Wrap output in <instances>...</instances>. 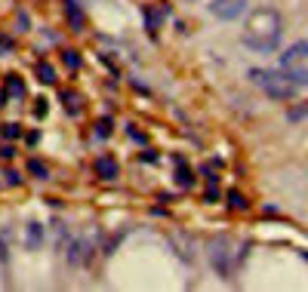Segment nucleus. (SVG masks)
Here are the masks:
<instances>
[{
	"instance_id": "nucleus-23",
	"label": "nucleus",
	"mask_w": 308,
	"mask_h": 292,
	"mask_svg": "<svg viewBox=\"0 0 308 292\" xmlns=\"http://www.w3.org/2000/svg\"><path fill=\"white\" fill-rule=\"evenodd\" d=\"M19 182H22V176H19L15 169H9V172H6V185H19Z\"/></svg>"
},
{
	"instance_id": "nucleus-9",
	"label": "nucleus",
	"mask_w": 308,
	"mask_h": 292,
	"mask_svg": "<svg viewBox=\"0 0 308 292\" xmlns=\"http://www.w3.org/2000/svg\"><path fill=\"white\" fill-rule=\"evenodd\" d=\"M142 15H145V25H148V31H151V34H157V28H160V15H167V9L154 12V6H142Z\"/></svg>"
},
{
	"instance_id": "nucleus-19",
	"label": "nucleus",
	"mask_w": 308,
	"mask_h": 292,
	"mask_svg": "<svg viewBox=\"0 0 308 292\" xmlns=\"http://www.w3.org/2000/svg\"><path fill=\"white\" fill-rule=\"evenodd\" d=\"M228 206H231V209H247V200H244V194H238V191H228Z\"/></svg>"
},
{
	"instance_id": "nucleus-7",
	"label": "nucleus",
	"mask_w": 308,
	"mask_h": 292,
	"mask_svg": "<svg viewBox=\"0 0 308 292\" xmlns=\"http://www.w3.org/2000/svg\"><path fill=\"white\" fill-rule=\"evenodd\" d=\"M65 18L71 25V31H83V25H86V15L77 6V0H65Z\"/></svg>"
},
{
	"instance_id": "nucleus-24",
	"label": "nucleus",
	"mask_w": 308,
	"mask_h": 292,
	"mask_svg": "<svg viewBox=\"0 0 308 292\" xmlns=\"http://www.w3.org/2000/svg\"><path fill=\"white\" fill-rule=\"evenodd\" d=\"M139 160H145V163H154L157 157H154V151H145V154H139Z\"/></svg>"
},
{
	"instance_id": "nucleus-11",
	"label": "nucleus",
	"mask_w": 308,
	"mask_h": 292,
	"mask_svg": "<svg viewBox=\"0 0 308 292\" xmlns=\"http://www.w3.org/2000/svg\"><path fill=\"white\" fill-rule=\"evenodd\" d=\"M40 243H43V225L31 222V225H28V237H25V246H28V249H37Z\"/></svg>"
},
{
	"instance_id": "nucleus-17",
	"label": "nucleus",
	"mask_w": 308,
	"mask_h": 292,
	"mask_svg": "<svg viewBox=\"0 0 308 292\" xmlns=\"http://www.w3.org/2000/svg\"><path fill=\"white\" fill-rule=\"evenodd\" d=\"M0 135H3L6 142L22 139V126H19V123H3V126H0Z\"/></svg>"
},
{
	"instance_id": "nucleus-20",
	"label": "nucleus",
	"mask_w": 308,
	"mask_h": 292,
	"mask_svg": "<svg viewBox=\"0 0 308 292\" xmlns=\"http://www.w3.org/2000/svg\"><path fill=\"white\" fill-rule=\"evenodd\" d=\"M15 25H19L22 31H28V28H31V15H28L25 9H19V12H15Z\"/></svg>"
},
{
	"instance_id": "nucleus-14",
	"label": "nucleus",
	"mask_w": 308,
	"mask_h": 292,
	"mask_svg": "<svg viewBox=\"0 0 308 292\" xmlns=\"http://www.w3.org/2000/svg\"><path fill=\"white\" fill-rule=\"evenodd\" d=\"M62 62H65L68 71H77V68H80V52H77V49H65V52H62Z\"/></svg>"
},
{
	"instance_id": "nucleus-22",
	"label": "nucleus",
	"mask_w": 308,
	"mask_h": 292,
	"mask_svg": "<svg viewBox=\"0 0 308 292\" xmlns=\"http://www.w3.org/2000/svg\"><path fill=\"white\" fill-rule=\"evenodd\" d=\"M0 157H3V160H12V157H15V148H12V145H3V148H0Z\"/></svg>"
},
{
	"instance_id": "nucleus-3",
	"label": "nucleus",
	"mask_w": 308,
	"mask_h": 292,
	"mask_svg": "<svg viewBox=\"0 0 308 292\" xmlns=\"http://www.w3.org/2000/svg\"><path fill=\"white\" fill-rule=\"evenodd\" d=\"M247 9V0H213L210 3V12L213 15H219V18H238L241 12Z\"/></svg>"
},
{
	"instance_id": "nucleus-13",
	"label": "nucleus",
	"mask_w": 308,
	"mask_h": 292,
	"mask_svg": "<svg viewBox=\"0 0 308 292\" xmlns=\"http://www.w3.org/2000/svg\"><path fill=\"white\" fill-rule=\"evenodd\" d=\"M93 129H96V139H108L114 132V117H99Z\"/></svg>"
},
{
	"instance_id": "nucleus-8",
	"label": "nucleus",
	"mask_w": 308,
	"mask_h": 292,
	"mask_svg": "<svg viewBox=\"0 0 308 292\" xmlns=\"http://www.w3.org/2000/svg\"><path fill=\"white\" fill-rule=\"evenodd\" d=\"M62 102H65V111L71 114V117H77L80 114V92H74V89H62Z\"/></svg>"
},
{
	"instance_id": "nucleus-2",
	"label": "nucleus",
	"mask_w": 308,
	"mask_h": 292,
	"mask_svg": "<svg viewBox=\"0 0 308 292\" xmlns=\"http://www.w3.org/2000/svg\"><path fill=\"white\" fill-rule=\"evenodd\" d=\"M93 172H96L102 182H117L120 166H117V160H114L111 154H99V157L93 160Z\"/></svg>"
},
{
	"instance_id": "nucleus-12",
	"label": "nucleus",
	"mask_w": 308,
	"mask_h": 292,
	"mask_svg": "<svg viewBox=\"0 0 308 292\" xmlns=\"http://www.w3.org/2000/svg\"><path fill=\"white\" fill-rule=\"evenodd\" d=\"M6 95H12V99H22V95H25V83H22L19 74H6Z\"/></svg>"
},
{
	"instance_id": "nucleus-4",
	"label": "nucleus",
	"mask_w": 308,
	"mask_h": 292,
	"mask_svg": "<svg viewBox=\"0 0 308 292\" xmlns=\"http://www.w3.org/2000/svg\"><path fill=\"white\" fill-rule=\"evenodd\" d=\"M308 59V40H296V43H290L287 49H284V55H281V68H287V65H299V62H305Z\"/></svg>"
},
{
	"instance_id": "nucleus-15",
	"label": "nucleus",
	"mask_w": 308,
	"mask_h": 292,
	"mask_svg": "<svg viewBox=\"0 0 308 292\" xmlns=\"http://www.w3.org/2000/svg\"><path fill=\"white\" fill-rule=\"evenodd\" d=\"M28 172H31L34 179H40V182H43V179L49 176V169H46V166H43V163H40L37 157H31V160H28Z\"/></svg>"
},
{
	"instance_id": "nucleus-10",
	"label": "nucleus",
	"mask_w": 308,
	"mask_h": 292,
	"mask_svg": "<svg viewBox=\"0 0 308 292\" xmlns=\"http://www.w3.org/2000/svg\"><path fill=\"white\" fill-rule=\"evenodd\" d=\"M34 74H37V80H40V83H46V86H52V83H56V68H52L49 62H37Z\"/></svg>"
},
{
	"instance_id": "nucleus-16",
	"label": "nucleus",
	"mask_w": 308,
	"mask_h": 292,
	"mask_svg": "<svg viewBox=\"0 0 308 292\" xmlns=\"http://www.w3.org/2000/svg\"><path fill=\"white\" fill-rule=\"evenodd\" d=\"M86 249H89V246H86V240H77V243L68 249V262H71V265H77V262L83 259V252H86Z\"/></svg>"
},
{
	"instance_id": "nucleus-18",
	"label": "nucleus",
	"mask_w": 308,
	"mask_h": 292,
	"mask_svg": "<svg viewBox=\"0 0 308 292\" xmlns=\"http://www.w3.org/2000/svg\"><path fill=\"white\" fill-rule=\"evenodd\" d=\"M176 163H179V185H182V188H188L194 179H191V172L185 169V160H182V157H176Z\"/></svg>"
},
{
	"instance_id": "nucleus-5",
	"label": "nucleus",
	"mask_w": 308,
	"mask_h": 292,
	"mask_svg": "<svg viewBox=\"0 0 308 292\" xmlns=\"http://www.w3.org/2000/svg\"><path fill=\"white\" fill-rule=\"evenodd\" d=\"M281 80H284V83H290L293 89H305V86H308V68L287 65V68H281Z\"/></svg>"
},
{
	"instance_id": "nucleus-1",
	"label": "nucleus",
	"mask_w": 308,
	"mask_h": 292,
	"mask_svg": "<svg viewBox=\"0 0 308 292\" xmlns=\"http://www.w3.org/2000/svg\"><path fill=\"white\" fill-rule=\"evenodd\" d=\"M241 43L250 46L253 52H271L281 43V15L275 9H256L247 22Z\"/></svg>"
},
{
	"instance_id": "nucleus-6",
	"label": "nucleus",
	"mask_w": 308,
	"mask_h": 292,
	"mask_svg": "<svg viewBox=\"0 0 308 292\" xmlns=\"http://www.w3.org/2000/svg\"><path fill=\"white\" fill-rule=\"evenodd\" d=\"M210 259H213V265L222 274H228V265H225V259H228V237H219V240L210 243Z\"/></svg>"
},
{
	"instance_id": "nucleus-21",
	"label": "nucleus",
	"mask_w": 308,
	"mask_h": 292,
	"mask_svg": "<svg viewBox=\"0 0 308 292\" xmlns=\"http://www.w3.org/2000/svg\"><path fill=\"white\" fill-rule=\"evenodd\" d=\"M46 111H49V102H46V99H37V102H34V114H37V117H46Z\"/></svg>"
}]
</instances>
